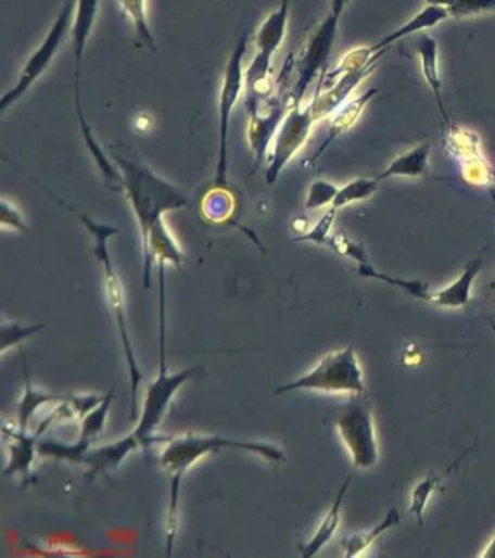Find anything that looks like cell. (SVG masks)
<instances>
[{"instance_id":"obj_1","label":"cell","mask_w":495,"mask_h":558,"mask_svg":"<svg viewBox=\"0 0 495 558\" xmlns=\"http://www.w3.org/2000/svg\"><path fill=\"white\" fill-rule=\"evenodd\" d=\"M162 330H165V328H161V368H158L156 379L145 390L139 423H137L135 431L128 433L127 436L120 437L112 444L89 449L81 457L79 464H85L88 467L86 479L92 480L97 479L98 475L107 474L110 471L118 469L120 462L135 451L152 445L154 442H165V436H154V432L157 431L163 419H165L176 393L196 375L198 367L182 369V371L169 375L166 367V342L163 339L165 332H162Z\"/></svg>"},{"instance_id":"obj_2","label":"cell","mask_w":495,"mask_h":558,"mask_svg":"<svg viewBox=\"0 0 495 558\" xmlns=\"http://www.w3.org/2000/svg\"><path fill=\"white\" fill-rule=\"evenodd\" d=\"M161 454V466L170 475L169 509H167V556H170L178 531V508L180 484L185 473L200 459L208 454H217L223 449H241L259 454L272 461H283L285 453L268 442L237 441L210 433L187 432L183 435L169 436Z\"/></svg>"},{"instance_id":"obj_3","label":"cell","mask_w":495,"mask_h":558,"mask_svg":"<svg viewBox=\"0 0 495 558\" xmlns=\"http://www.w3.org/2000/svg\"><path fill=\"white\" fill-rule=\"evenodd\" d=\"M110 156L123 175V191L126 192L139 223L141 240L144 243L152 227L165 218L166 213L188 207V196L179 187L161 178L143 163L114 152Z\"/></svg>"},{"instance_id":"obj_4","label":"cell","mask_w":495,"mask_h":558,"mask_svg":"<svg viewBox=\"0 0 495 558\" xmlns=\"http://www.w3.org/2000/svg\"><path fill=\"white\" fill-rule=\"evenodd\" d=\"M59 203L62 204L64 208H67L68 212L75 214L77 218H79L81 225L86 227V230L89 231V234L92 236L94 240L93 255L98 257L99 262H101L103 274H105L107 303H110L111 310L114 313L116 326H118L120 343H123L124 355H126L128 365V372H130L131 415L136 416L137 394H139V385L141 381H143L144 375L139 367V363H137L135 347H132L130 333H128L126 302H124L123 286H120L118 275L115 272L114 264H112L111 259L110 249H107V240L118 234L119 229H116V227L110 225H101V223L92 220V218L85 216V214H81L77 212V210L71 207V205H68L66 201H63L62 199L59 200Z\"/></svg>"},{"instance_id":"obj_5","label":"cell","mask_w":495,"mask_h":558,"mask_svg":"<svg viewBox=\"0 0 495 558\" xmlns=\"http://www.w3.org/2000/svg\"><path fill=\"white\" fill-rule=\"evenodd\" d=\"M99 12V0H77L75 20H73L72 40H73V54H75V109L81 136H84L86 148H88L90 156L97 163L99 172H101L103 179L116 190L123 191V175L115 166V163L107 158L97 139H94L92 128L85 117L84 105H81V62H84V54L86 45H88L90 34H92L94 21H97Z\"/></svg>"},{"instance_id":"obj_6","label":"cell","mask_w":495,"mask_h":558,"mask_svg":"<svg viewBox=\"0 0 495 558\" xmlns=\"http://www.w3.org/2000/svg\"><path fill=\"white\" fill-rule=\"evenodd\" d=\"M291 0H281L277 10L266 16L256 34V54L245 68L244 105L252 109L262 101L268 100L272 93L270 71L278 50L287 37L288 20H290Z\"/></svg>"},{"instance_id":"obj_7","label":"cell","mask_w":495,"mask_h":558,"mask_svg":"<svg viewBox=\"0 0 495 558\" xmlns=\"http://www.w3.org/2000/svg\"><path fill=\"white\" fill-rule=\"evenodd\" d=\"M296 390L364 396L366 393L364 371H361L355 347L347 346L330 352L307 375L281 385L277 390V394L296 392Z\"/></svg>"},{"instance_id":"obj_8","label":"cell","mask_w":495,"mask_h":558,"mask_svg":"<svg viewBox=\"0 0 495 558\" xmlns=\"http://www.w3.org/2000/svg\"><path fill=\"white\" fill-rule=\"evenodd\" d=\"M77 0H64L62 10L55 16L50 31L47 33L45 40L37 47V50L29 55L27 63L24 64L23 71L14 88L3 93L0 100V113H5L8 109L15 105L16 102L27 96L29 89L38 79L47 72L50 64L53 63L55 55L66 41L67 34L72 33L73 20H75Z\"/></svg>"},{"instance_id":"obj_9","label":"cell","mask_w":495,"mask_h":558,"mask_svg":"<svg viewBox=\"0 0 495 558\" xmlns=\"http://www.w3.org/2000/svg\"><path fill=\"white\" fill-rule=\"evenodd\" d=\"M335 428L356 469H372L380 458L372 407L364 396L352 398L338 416Z\"/></svg>"},{"instance_id":"obj_10","label":"cell","mask_w":495,"mask_h":558,"mask_svg":"<svg viewBox=\"0 0 495 558\" xmlns=\"http://www.w3.org/2000/svg\"><path fill=\"white\" fill-rule=\"evenodd\" d=\"M249 33H245L228 59L224 71L221 92H219V149L217 170H215V187H227L228 172V128L232 111L239 102L245 86L243 59L248 51Z\"/></svg>"},{"instance_id":"obj_11","label":"cell","mask_w":495,"mask_h":558,"mask_svg":"<svg viewBox=\"0 0 495 558\" xmlns=\"http://www.w3.org/2000/svg\"><path fill=\"white\" fill-rule=\"evenodd\" d=\"M316 118L313 115L312 104L292 105L278 128L274 139L272 150L268 153V165H266V183L277 182L281 172L288 163L300 153V150L307 143L312 135Z\"/></svg>"},{"instance_id":"obj_12","label":"cell","mask_w":495,"mask_h":558,"mask_svg":"<svg viewBox=\"0 0 495 558\" xmlns=\"http://www.w3.org/2000/svg\"><path fill=\"white\" fill-rule=\"evenodd\" d=\"M339 23L340 16L330 12L309 37L307 46H305L303 54L296 63V80L294 88L291 90L294 105L303 104L305 93H307L314 79L320 73L326 72V64L329 62L335 38H338Z\"/></svg>"},{"instance_id":"obj_13","label":"cell","mask_w":495,"mask_h":558,"mask_svg":"<svg viewBox=\"0 0 495 558\" xmlns=\"http://www.w3.org/2000/svg\"><path fill=\"white\" fill-rule=\"evenodd\" d=\"M265 104L262 101L257 110L249 113L248 139L253 153H255L257 165H261L264 158L268 156L269 145L294 102H292L290 92L287 96H283V93L279 96L278 93V96L270 97L265 100Z\"/></svg>"},{"instance_id":"obj_14","label":"cell","mask_w":495,"mask_h":558,"mask_svg":"<svg viewBox=\"0 0 495 558\" xmlns=\"http://www.w3.org/2000/svg\"><path fill=\"white\" fill-rule=\"evenodd\" d=\"M115 390L111 389L105 398L98 407L81 419L79 440L76 444L66 445L62 442L51 440H40L38 442V454L42 457L66 459V461L79 464L81 457L90 449L97 437L105 428L107 414H110L111 403L114 401Z\"/></svg>"},{"instance_id":"obj_15","label":"cell","mask_w":495,"mask_h":558,"mask_svg":"<svg viewBox=\"0 0 495 558\" xmlns=\"http://www.w3.org/2000/svg\"><path fill=\"white\" fill-rule=\"evenodd\" d=\"M384 53L385 51L377 53L372 62L366 64L365 67L340 73L339 76H335L333 80L329 81L331 85L329 86V89L325 90V92H321V89L317 86L316 96H314L313 101L309 102V104H312L313 115L314 118H316V123L331 117L335 111L342 109V106L346 104L348 98H351L352 93L359 88L361 81H364L366 77L372 75L373 71H376L377 64L380 62V59Z\"/></svg>"},{"instance_id":"obj_16","label":"cell","mask_w":495,"mask_h":558,"mask_svg":"<svg viewBox=\"0 0 495 558\" xmlns=\"http://www.w3.org/2000/svg\"><path fill=\"white\" fill-rule=\"evenodd\" d=\"M449 144L452 153L460 158V170L464 178L472 185H485L491 182V170L488 162L484 161L480 149V140L472 131L450 130Z\"/></svg>"},{"instance_id":"obj_17","label":"cell","mask_w":495,"mask_h":558,"mask_svg":"<svg viewBox=\"0 0 495 558\" xmlns=\"http://www.w3.org/2000/svg\"><path fill=\"white\" fill-rule=\"evenodd\" d=\"M143 257L144 289H149L154 261L166 262V264L178 266L179 269L182 268L185 253L179 246L178 240L172 234L169 227L166 226L165 218L158 220L150 230L149 238L143 243Z\"/></svg>"},{"instance_id":"obj_18","label":"cell","mask_w":495,"mask_h":558,"mask_svg":"<svg viewBox=\"0 0 495 558\" xmlns=\"http://www.w3.org/2000/svg\"><path fill=\"white\" fill-rule=\"evenodd\" d=\"M46 429L40 427L33 435L27 432L10 431L3 428V433L11 437L10 444V459L5 470H3V478H11V475L20 474L25 484L34 482L33 466L36 454H38V442Z\"/></svg>"},{"instance_id":"obj_19","label":"cell","mask_w":495,"mask_h":558,"mask_svg":"<svg viewBox=\"0 0 495 558\" xmlns=\"http://www.w3.org/2000/svg\"><path fill=\"white\" fill-rule=\"evenodd\" d=\"M484 261L481 257L469 261L464 266L462 274L450 286L439 291H432L429 303L441 308H462L471 302L472 286L482 272Z\"/></svg>"},{"instance_id":"obj_20","label":"cell","mask_w":495,"mask_h":558,"mask_svg":"<svg viewBox=\"0 0 495 558\" xmlns=\"http://www.w3.org/2000/svg\"><path fill=\"white\" fill-rule=\"evenodd\" d=\"M415 50L419 55L421 75H423L426 84L432 90L434 100H436L437 109L441 111L443 119L447 126H450L449 115L446 113L445 102H443L442 88L443 81L441 76V66H439V49L437 42L433 37L421 36L416 41Z\"/></svg>"},{"instance_id":"obj_21","label":"cell","mask_w":495,"mask_h":558,"mask_svg":"<svg viewBox=\"0 0 495 558\" xmlns=\"http://www.w3.org/2000/svg\"><path fill=\"white\" fill-rule=\"evenodd\" d=\"M377 93V89H369L368 92L361 93V96L355 98V100H348L342 109L335 111V113L331 115L333 118H331L329 132H327L325 143H322L320 148H318L316 154L309 158L308 165H314V162H316L317 158L326 152L327 148H329V145L333 143L339 136L344 135V132L351 130V128L355 126L357 119H359L361 113H364L366 105L369 104L370 100H372Z\"/></svg>"},{"instance_id":"obj_22","label":"cell","mask_w":495,"mask_h":558,"mask_svg":"<svg viewBox=\"0 0 495 558\" xmlns=\"http://www.w3.org/2000/svg\"><path fill=\"white\" fill-rule=\"evenodd\" d=\"M352 474H348L340 487L338 496L331 505L329 512H327L325 519H322L320 527L317 528V531L314 532L312 538L307 541L304 545H301L300 551L301 556L304 558H309L317 556L318 553L321 551L322 548L326 547L327 544L333 540L335 532H338L340 527V515H342V505L344 500V496L348 491V486H351Z\"/></svg>"},{"instance_id":"obj_23","label":"cell","mask_w":495,"mask_h":558,"mask_svg":"<svg viewBox=\"0 0 495 558\" xmlns=\"http://www.w3.org/2000/svg\"><path fill=\"white\" fill-rule=\"evenodd\" d=\"M430 154H432V145L430 143H420L415 149L408 150L407 153L395 157L386 166V169L377 176V179L381 182V180L393 178H424L429 174Z\"/></svg>"},{"instance_id":"obj_24","label":"cell","mask_w":495,"mask_h":558,"mask_svg":"<svg viewBox=\"0 0 495 558\" xmlns=\"http://www.w3.org/2000/svg\"><path fill=\"white\" fill-rule=\"evenodd\" d=\"M449 12H447L446 8L428 5L424 10H421L419 14L412 16L410 21L402 25V27L382 38L376 46H372V50L376 51V53H378V51H386L391 46L395 45V42L403 40V38L415 36V34L436 27V25L442 24L443 21L449 18Z\"/></svg>"},{"instance_id":"obj_25","label":"cell","mask_w":495,"mask_h":558,"mask_svg":"<svg viewBox=\"0 0 495 558\" xmlns=\"http://www.w3.org/2000/svg\"><path fill=\"white\" fill-rule=\"evenodd\" d=\"M473 448H475V445H473L472 448L465 449L464 453L460 454V457L456 458L455 461L450 464L449 469H447L445 473L429 475L428 479L421 480V482L417 484L415 491L411 493V504L408 510L415 515L420 527H423L424 510L426 506L429 504L430 497H432L433 493L436 492L437 489H441L443 480L449 478V475L458 469L464 459L467 458V455L472 453Z\"/></svg>"},{"instance_id":"obj_26","label":"cell","mask_w":495,"mask_h":558,"mask_svg":"<svg viewBox=\"0 0 495 558\" xmlns=\"http://www.w3.org/2000/svg\"><path fill=\"white\" fill-rule=\"evenodd\" d=\"M399 523H402V517H399L398 509L391 508L389 512L385 513L384 519H382L377 527H373L372 530L365 532V534L348 535L342 541L344 557L352 558L361 556L366 549L370 548V545L376 544L385 532L393 530V528L399 525Z\"/></svg>"},{"instance_id":"obj_27","label":"cell","mask_w":495,"mask_h":558,"mask_svg":"<svg viewBox=\"0 0 495 558\" xmlns=\"http://www.w3.org/2000/svg\"><path fill=\"white\" fill-rule=\"evenodd\" d=\"M128 18L131 20L135 28V45L139 49L157 51L152 28H150L148 16V2L145 0H116Z\"/></svg>"},{"instance_id":"obj_28","label":"cell","mask_w":495,"mask_h":558,"mask_svg":"<svg viewBox=\"0 0 495 558\" xmlns=\"http://www.w3.org/2000/svg\"><path fill=\"white\" fill-rule=\"evenodd\" d=\"M24 381L25 392L18 405V429L21 432H28L29 420H31L37 409H40L47 403L66 401L67 397L54 396V394L34 389L31 379H29L27 364H24Z\"/></svg>"},{"instance_id":"obj_29","label":"cell","mask_w":495,"mask_h":558,"mask_svg":"<svg viewBox=\"0 0 495 558\" xmlns=\"http://www.w3.org/2000/svg\"><path fill=\"white\" fill-rule=\"evenodd\" d=\"M357 275L364 278H372L378 279V281L386 282V284L397 287V289L406 291L408 295L415 297L417 300H421V302H428L430 300V294L432 291L429 290L428 284L426 282L416 281V279H403L390 277V275L378 272L369 262L366 264H359L357 266Z\"/></svg>"},{"instance_id":"obj_30","label":"cell","mask_w":495,"mask_h":558,"mask_svg":"<svg viewBox=\"0 0 495 558\" xmlns=\"http://www.w3.org/2000/svg\"><path fill=\"white\" fill-rule=\"evenodd\" d=\"M378 188H380V180L360 176V178L353 179L351 182L344 185V187L339 188L338 195H335L331 207L339 212V210L348 207V205L361 203V201L369 200L370 196H373Z\"/></svg>"},{"instance_id":"obj_31","label":"cell","mask_w":495,"mask_h":558,"mask_svg":"<svg viewBox=\"0 0 495 558\" xmlns=\"http://www.w3.org/2000/svg\"><path fill=\"white\" fill-rule=\"evenodd\" d=\"M339 187H335L333 182L326 179H317L314 180L312 185H309L307 199H305L304 207L308 210V212H314V210H320L325 207H331L333 205V201L335 195H338Z\"/></svg>"},{"instance_id":"obj_32","label":"cell","mask_w":495,"mask_h":558,"mask_svg":"<svg viewBox=\"0 0 495 558\" xmlns=\"http://www.w3.org/2000/svg\"><path fill=\"white\" fill-rule=\"evenodd\" d=\"M42 329H45V325L21 326L20 324H15V321H10V324L3 321L2 333H0V338H2L0 351H2V354H5L10 347L18 345V343L24 342L25 339L41 332Z\"/></svg>"},{"instance_id":"obj_33","label":"cell","mask_w":495,"mask_h":558,"mask_svg":"<svg viewBox=\"0 0 495 558\" xmlns=\"http://www.w3.org/2000/svg\"><path fill=\"white\" fill-rule=\"evenodd\" d=\"M335 214H338V210L330 207L329 212H326L325 216L312 229L305 231L304 234H300L299 238L294 239V242H309L318 244V246H327L331 238L330 231L333 227Z\"/></svg>"},{"instance_id":"obj_34","label":"cell","mask_w":495,"mask_h":558,"mask_svg":"<svg viewBox=\"0 0 495 558\" xmlns=\"http://www.w3.org/2000/svg\"><path fill=\"white\" fill-rule=\"evenodd\" d=\"M447 12L454 18H468L485 12H495V0H454Z\"/></svg>"},{"instance_id":"obj_35","label":"cell","mask_w":495,"mask_h":558,"mask_svg":"<svg viewBox=\"0 0 495 558\" xmlns=\"http://www.w3.org/2000/svg\"><path fill=\"white\" fill-rule=\"evenodd\" d=\"M327 246L333 249L340 256L351 257V259L356 261L357 264H366V262H369L364 246L352 242V240L344 234L331 236Z\"/></svg>"},{"instance_id":"obj_36","label":"cell","mask_w":495,"mask_h":558,"mask_svg":"<svg viewBox=\"0 0 495 558\" xmlns=\"http://www.w3.org/2000/svg\"><path fill=\"white\" fill-rule=\"evenodd\" d=\"M0 225L3 229L20 231V233L28 231L23 214L7 199H2V203H0Z\"/></svg>"},{"instance_id":"obj_37","label":"cell","mask_w":495,"mask_h":558,"mask_svg":"<svg viewBox=\"0 0 495 558\" xmlns=\"http://www.w3.org/2000/svg\"><path fill=\"white\" fill-rule=\"evenodd\" d=\"M480 557L495 558V535L494 538L490 541V544L486 545L484 551L481 553Z\"/></svg>"},{"instance_id":"obj_38","label":"cell","mask_w":495,"mask_h":558,"mask_svg":"<svg viewBox=\"0 0 495 558\" xmlns=\"http://www.w3.org/2000/svg\"><path fill=\"white\" fill-rule=\"evenodd\" d=\"M426 3H428V5L446 8L447 10V8L454 3V0H426Z\"/></svg>"},{"instance_id":"obj_39","label":"cell","mask_w":495,"mask_h":558,"mask_svg":"<svg viewBox=\"0 0 495 558\" xmlns=\"http://www.w3.org/2000/svg\"><path fill=\"white\" fill-rule=\"evenodd\" d=\"M490 290H491V293H493L494 299H495V278L493 279V281H491Z\"/></svg>"},{"instance_id":"obj_40","label":"cell","mask_w":495,"mask_h":558,"mask_svg":"<svg viewBox=\"0 0 495 558\" xmlns=\"http://www.w3.org/2000/svg\"><path fill=\"white\" fill-rule=\"evenodd\" d=\"M490 326H491V329H493V332L495 334V324H490Z\"/></svg>"}]
</instances>
